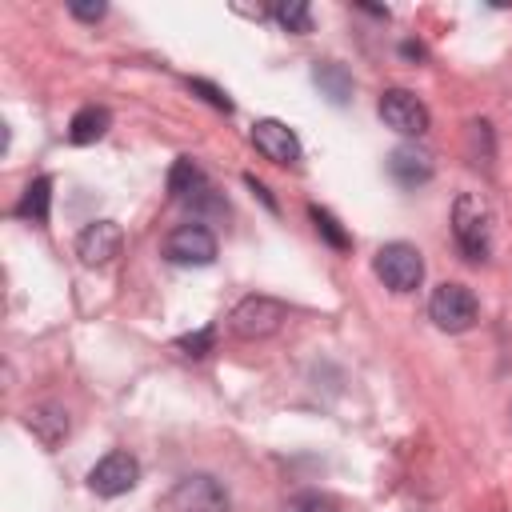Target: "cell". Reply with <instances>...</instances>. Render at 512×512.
<instances>
[{"label":"cell","mask_w":512,"mask_h":512,"mask_svg":"<svg viewBox=\"0 0 512 512\" xmlns=\"http://www.w3.org/2000/svg\"><path fill=\"white\" fill-rule=\"evenodd\" d=\"M288 320V308L272 296H244L232 312H228V328L240 336V340H264L272 336L280 324Z\"/></svg>","instance_id":"5"},{"label":"cell","mask_w":512,"mask_h":512,"mask_svg":"<svg viewBox=\"0 0 512 512\" xmlns=\"http://www.w3.org/2000/svg\"><path fill=\"white\" fill-rule=\"evenodd\" d=\"M372 268L384 280V288H392V292H416L424 280V256H420V248H412L404 240L384 244L372 260Z\"/></svg>","instance_id":"3"},{"label":"cell","mask_w":512,"mask_h":512,"mask_svg":"<svg viewBox=\"0 0 512 512\" xmlns=\"http://www.w3.org/2000/svg\"><path fill=\"white\" fill-rule=\"evenodd\" d=\"M468 156H472V164H492V128H488V120H472L468 124Z\"/></svg>","instance_id":"19"},{"label":"cell","mask_w":512,"mask_h":512,"mask_svg":"<svg viewBox=\"0 0 512 512\" xmlns=\"http://www.w3.org/2000/svg\"><path fill=\"white\" fill-rule=\"evenodd\" d=\"M452 236H456V244H460L464 260L480 264V260L488 256L492 236H488V212H484L480 196L464 192V196L456 200V208H452Z\"/></svg>","instance_id":"2"},{"label":"cell","mask_w":512,"mask_h":512,"mask_svg":"<svg viewBox=\"0 0 512 512\" xmlns=\"http://www.w3.org/2000/svg\"><path fill=\"white\" fill-rule=\"evenodd\" d=\"M168 192H172V200L192 204L196 212H204V208L208 212H224V200L216 196L208 172L192 156H176V164L168 168Z\"/></svg>","instance_id":"4"},{"label":"cell","mask_w":512,"mask_h":512,"mask_svg":"<svg viewBox=\"0 0 512 512\" xmlns=\"http://www.w3.org/2000/svg\"><path fill=\"white\" fill-rule=\"evenodd\" d=\"M48 204H52V180L48 176H36L28 188H24V196L16 200V216L20 220H32V224H44L48 220Z\"/></svg>","instance_id":"16"},{"label":"cell","mask_w":512,"mask_h":512,"mask_svg":"<svg viewBox=\"0 0 512 512\" xmlns=\"http://www.w3.org/2000/svg\"><path fill=\"white\" fill-rule=\"evenodd\" d=\"M308 216H312L316 232H320V236H324V240H328L336 252H348V248H352V236L340 228V220H336L328 208H316V204H312V208H308Z\"/></svg>","instance_id":"17"},{"label":"cell","mask_w":512,"mask_h":512,"mask_svg":"<svg viewBox=\"0 0 512 512\" xmlns=\"http://www.w3.org/2000/svg\"><path fill=\"white\" fill-rule=\"evenodd\" d=\"M388 172H392V180H396L400 188H420V184H428V180H432V156H428L424 148L404 144V148H396V152H392Z\"/></svg>","instance_id":"12"},{"label":"cell","mask_w":512,"mask_h":512,"mask_svg":"<svg viewBox=\"0 0 512 512\" xmlns=\"http://www.w3.org/2000/svg\"><path fill=\"white\" fill-rule=\"evenodd\" d=\"M68 12H72L76 20H88V24H92V20H100V16L108 12V8H104V4L96 0V4H68Z\"/></svg>","instance_id":"23"},{"label":"cell","mask_w":512,"mask_h":512,"mask_svg":"<svg viewBox=\"0 0 512 512\" xmlns=\"http://www.w3.org/2000/svg\"><path fill=\"white\" fill-rule=\"evenodd\" d=\"M428 316L444 332H468L476 324V316H480V304H476L472 288H464V284H440L432 292V300H428Z\"/></svg>","instance_id":"6"},{"label":"cell","mask_w":512,"mask_h":512,"mask_svg":"<svg viewBox=\"0 0 512 512\" xmlns=\"http://www.w3.org/2000/svg\"><path fill=\"white\" fill-rule=\"evenodd\" d=\"M136 480H140V464H136V456L124 452V448L108 452V456L96 460L92 472H88V488H92L96 496H124V492L136 488Z\"/></svg>","instance_id":"9"},{"label":"cell","mask_w":512,"mask_h":512,"mask_svg":"<svg viewBox=\"0 0 512 512\" xmlns=\"http://www.w3.org/2000/svg\"><path fill=\"white\" fill-rule=\"evenodd\" d=\"M160 512H228V492L216 476L192 472V476H180L164 492Z\"/></svg>","instance_id":"1"},{"label":"cell","mask_w":512,"mask_h":512,"mask_svg":"<svg viewBox=\"0 0 512 512\" xmlns=\"http://www.w3.org/2000/svg\"><path fill=\"white\" fill-rule=\"evenodd\" d=\"M188 88H192V92H200V96H204L212 108L232 112V100H228V92H224V88H216V84H208V80H200V76H196V80H188Z\"/></svg>","instance_id":"22"},{"label":"cell","mask_w":512,"mask_h":512,"mask_svg":"<svg viewBox=\"0 0 512 512\" xmlns=\"http://www.w3.org/2000/svg\"><path fill=\"white\" fill-rule=\"evenodd\" d=\"M400 52H404V56H416V60H420V56H424V48H420V44H404V48H400Z\"/></svg>","instance_id":"25"},{"label":"cell","mask_w":512,"mask_h":512,"mask_svg":"<svg viewBox=\"0 0 512 512\" xmlns=\"http://www.w3.org/2000/svg\"><path fill=\"white\" fill-rule=\"evenodd\" d=\"M24 428H28L44 448H56V444L68 436V412H64V408H56V404L28 408V412H24Z\"/></svg>","instance_id":"13"},{"label":"cell","mask_w":512,"mask_h":512,"mask_svg":"<svg viewBox=\"0 0 512 512\" xmlns=\"http://www.w3.org/2000/svg\"><path fill=\"white\" fill-rule=\"evenodd\" d=\"M108 128H112V112L100 108V104H84V108L68 120V140H72V144H96Z\"/></svg>","instance_id":"14"},{"label":"cell","mask_w":512,"mask_h":512,"mask_svg":"<svg viewBox=\"0 0 512 512\" xmlns=\"http://www.w3.org/2000/svg\"><path fill=\"white\" fill-rule=\"evenodd\" d=\"M212 344H216V328H212V324H208V328H200V332H188V336H180V340H176V348H180L184 356H204Z\"/></svg>","instance_id":"20"},{"label":"cell","mask_w":512,"mask_h":512,"mask_svg":"<svg viewBox=\"0 0 512 512\" xmlns=\"http://www.w3.org/2000/svg\"><path fill=\"white\" fill-rule=\"evenodd\" d=\"M280 512H336V504H332L328 496H320V492H300V496H292Z\"/></svg>","instance_id":"21"},{"label":"cell","mask_w":512,"mask_h":512,"mask_svg":"<svg viewBox=\"0 0 512 512\" xmlns=\"http://www.w3.org/2000/svg\"><path fill=\"white\" fill-rule=\"evenodd\" d=\"M376 112H380V120H384L392 132H400V136H424V132H428V108H424V100H420L416 92H408V88H388V92L380 96Z\"/></svg>","instance_id":"7"},{"label":"cell","mask_w":512,"mask_h":512,"mask_svg":"<svg viewBox=\"0 0 512 512\" xmlns=\"http://www.w3.org/2000/svg\"><path fill=\"white\" fill-rule=\"evenodd\" d=\"M312 80H316V88H320L336 108L352 100V76H348L344 64H336V60H320V64L312 68Z\"/></svg>","instance_id":"15"},{"label":"cell","mask_w":512,"mask_h":512,"mask_svg":"<svg viewBox=\"0 0 512 512\" xmlns=\"http://www.w3.org/2000/svg\"><path fill=\"white\" fill-rule=\"evenodd\" d=\"M244 184H248V188H252V192H256V196H260V200H264V204H268V208L276 212V200H272V192H268V188H264V184H260L256 176H244Z\"/></svg>","instance_id":"24"},{"label":"cell","mask_w":512,"mask_h":512,"mask_svg":"<svg viewBox=\"0 0 512 512\" xmlns=\"http://www.w3.org/2000/svg\"><path fill=\"white\" fill-rule=\"evenodd\" d=\"M164 260L172 264H212L216 260V236L204 228V224H176L168 236H164Z\"/></svg>","instance_id":"8"},{"label":"cell","mask_w":512,"mask_h":512,"mask_svg":"<svg viewBox=\"0 0 512 512\" xmlns=\"http://www.w3.org/2000/svg\"><path fill=\"white\" fill-rule=\"evenodd\" d=\"M252 144L272 164H296L300 160V140L284 120H256L252 124Z\"/></svg>","instance_id":"10"},{"label":"cell","mask_w":512,"mask_h":512,"mask_svg":"<svg viewBox=\"0 0 512 512\" xmlns=\"http://www.w3.org/2000/svg\"><path fill=\"white\" fill-rule=\"evenodd\" d=\"M120 244H124V232H120L116 220H92V224L76 236V256H80L88 268H100V264H108V260L120 252Z\"/></svg>","instance_id":"11"},{"label":"cell","mask_w":512,"mask_h":512,"mask_svg":"<svg viewBox=\"0 0 512 512\" xmlns=\"http://www.w3.org/2000/svg\"><path fill=\"white\" fill-rule=\"evenodd\" d=\"M276 20H280L288 32H296V36L312 32V8H308L304 0H284V4H276Z\"/></svg>","instance_id":"18"}]
</instances>
